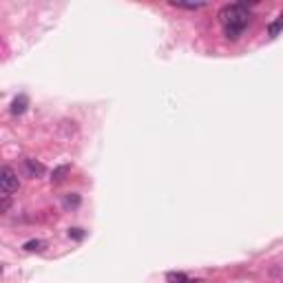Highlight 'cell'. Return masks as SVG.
<instances>
[{"label":"cell","mask_w":283,"mask_h":283,"mask_svg":"<svg viewBox=\"0 0 283 283\" xmlns=\"http://www.w3.org/2000/svg\"><path fill=\"white\" fill-rule=\"evenodd\" d=\"M22 248H25V252H42V250L47 248V243L42 241V239H31V241H27Z\"/></svg>","instance_id":"obj_6"},{"label":"cell","mask_w":283,"mask_h":283,"mask_svg":"<svg viewBox=\"0 0 283 283\" xmlns=\"http://www.w3.org/2000/svg\"><path fill=\"white\" fill-rule=\"evenodd\" d=\"M20 188V182H18V175L11 166H2L0 168V190L2 195H11Z\"/></svg>","instance_id":"obj_2"},{"label":"cell","mask_w":283,"mask_h":283,"mask_svg":"<svg viewBox=\"0 0 283 283\" xmlns=\"http://www.w3.org/2000/svg\"><path fill=\"white\" fill-rule=\"evenodd\" d=\"M84 235H87V233H84L82 228H71V230H69V237L78 239V241H80V239H84Z\"/></svg>","instance_id":"obj_11"},{"label":"cell","mask_w":283,"mask_h":283,"mask_svg":"<svg viewBox=\"0 0 283 283\" xmlns=\"http://www.w3.org/2000/svg\"><path fill=\"white\" fill-rule=\"evenodd\" d=\"M283 31V16H277L275 22H270V27H268V36L270 38H277Z\"/></svg>","instance_id":"obj_7"},{"label":"cell","mask_w":283,"mask_h":283,"mask_svg":"<svg viewBox=\"0 0 283 283\" xmlns=\"http://www.w3.org/2000/svg\"><path fill=\"white\" fill-rule=\"evenodd\" d=\"M173 7H177V9H188V11H197V9H201V7H206L204 2H177V0H173Z\"/></svg>","instance_id":"obj_8"},{"label":"cell","mask_w":283,"mask_h":283,"mask_svg":"<svg viewBox=\"0 0 283 283\" xmlns=\"http://www.w3.org/2000/svg\"><path fill=\"white\" fill-rule=\"evenodd\" d=\"M69 171H71V168L67 166V164H64V166H58V168L53 171V177H51V179H53V182H62L64 175H67Z\"/></svg>","instance_id":"obj_10"},{"label":"cell","mask_w":283,"mask_h":283,"mask_svg":"<svg viewBox=\"0 0 283 283\" xmlns=\"http://www.w3.org/2000/svg\"><path fill=\"white\" fill-rule=\"evenodd\" d=\"M25 171L29 177H40L45 173V166L40 162H36V159H25Z\"/></svg>","instance_id":"obj_4"},{"label":"cell","mask_w":283,"mask_h":283,"mask_svg":"<svg viewBox=\"0 0 283 283\" xmlns=\"http://www.w3.org/2000/svg\"><path fill=\"white\" fill-rule=\"evenodd\" d=\"M166 281L168 283H197V279H190V277L184 275V272H168Z\"/></svg>","instance_id":"obj_5"},{"label":"cell","mask_w":283,"mask_h":283,"mask_svg":"<svg viewBox=\"0 0 283 283\" xmlns=\"http://www.w3.org/2000/svg\"><path fill=\"white\" fill-rule=\"evenodd\" d=\"M219 20L224 25V34L230 40H237L243 34V29L250 22V9L243 2H235V4H226L219 11Z\"/></svg>","instance_id":"obj_1"},{"label":"cell","mask_w":283,"mask_h":283,"mask_svg":"<svg viewBox=\"0 0 283 283\" xmlns=\"http://www.w3.org/2000/svg\"><path fill=\"white\" fill-rule=\"evenodd\" d=\"M27 108H29V97H27L25 93H20V95L11 102V113H13V115H22Z\"/></svg>","instance_id":"obj_3"},{"label":"cell","mask_w":283,"mask_h":283,"mask_svg":"<svg viewBox=\"0 0 283 283\" xmlns=\"http://www.w3.org/2000/svg\"><path fill=\"white\" fill-rule=\"evenodd\" d=\"M64 206H67V208H78L80 206V195H75V192L67 195L64 197Z\"/></svg>","instance_id":"obj_9"},{"label":"cell","mask_w":283,"mask_h":283,"mask_svg":"<svg viewBox=\"0 0 283 283\" xmlns=\"http://www.w3.org/2000/svg\"><path fill=\"white\" fill-rule=\"evenodd\" d=\"M9 206H11V199H9V195H2V204H0V210L7 212Z\"/></svg>","instance_id":"obj_12"}]
</instances>
